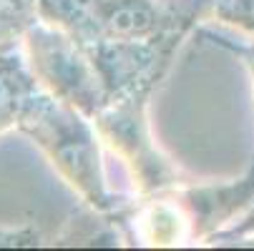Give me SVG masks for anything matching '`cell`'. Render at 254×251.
I'll return each mask as SVG.
<instances>
[{
  "label": "cell",
  "mask_w": 254,
  "mask_h": 251,
  "mask_svg": "<svg viewBox=\"0 0 254 251\" xmlns=\"http://www.w3.org/2000/svg\"><path fill=\"white\" fill-rule=\"evenodd\" d=\"M35 146L51 158L56 171L65 178L88 208H96L121 221L126 203L106 184L103 161L98 151V131L78 108L58 100L38 88L23 105L15 123Z\"/></svg>",
  "instance_id": "cell-1"
},
{
  "label": "cell",
  "mask_w": 254,
  "mask_h": 251,
  "mask_svg": "<svg viewBox=\"0 0 254 251\" xmlns=\"http://www.w3.org/2000/svg\"><path fill=\"white\" fill-rule=\"evenodd\" d=\"M38 88L23 50H18L15 43L0 46V133L18 123L25 100Z\"/></svg>",
  "instance_id": "cell-6"
},
{
  "label": "cell",
  "mask_w": 254,
  "mask_h": 251,
  "mask_svg": "<svg viewBox=\"0 0 254 251\" xmlns=\"http://www.w3.org/2000/svg\"><path fill=\"white\" fill-rule=\"evenodd\" d=\"M187 33V28H174L146 41H98L91 46L88 53L108 91V100L149 103Z\"/></svg>",
  "instance_id": "cell-3"
},
{
  "label": "cell",
  "mask_w": 254,
  "mask_h": 251,
  "mask_svg": "<svg viewBox=\"0 0 254 251\" xmlns=\"http://www.w3.org/2000/svg\"><path fill=\"white\" fill-rule=\"evenodd\" d=\"M41 241H43L41 231L30 226H20V229L0 226V246H41Z\"/></svg>",
  "instance_id": "cell-9"
},
{
  "label": "cell",
  "mask_w": 254,
  "mask_h": 251,
  "mask_svg": "<svg viewBox=\"0 0 254 251\" xmlns=\"http://www.w3.org/2000/svg\"><path fill=\"white\" fill-rule=\"evenodd\" d=\"M93 123L98 136L128 166L133 184L143 196L164 194L179 184L176 168L156 151L151 141L146 123V103L108 100L106 108L93 118Z\"/></svg>",
  "instance_id": "cell-4"
},
{
  "label": "cell",
  "mask_w": 254,
  "mask_h": 251,
  "mask_svg": "<svg viewBox=\"0 0 254 251\" xmlns=\"http://www.w3.org/2000/svg\"><path fill=\"white\" fill-rule=\"evenodd\" d=\"M191 226L189 213L179 199H151L136 211L121 213V229H133V239L146 241L151 246H171L187 236Z\"/></svg>",
  "instance_id": "cell-5"
},
{
  "label": "cell",
  "mask_w": 254,
  "mask_h": 251,
  "mask_svg": "<svg viewBox=\"0 0 254 251\" xmlns=\"http://www.w3.org/2000/svg\"><path fill=\"white\" fill-rule=\"evenodd\" d=\"M23 55L38 86L58 100L73 105L91 121L106 108L108 91L88 53L73 35L35 20L23 33Z\"/></svg>",
  "instance_id": "cell-2"
},
{
  "label": "cell",
  "mask_w": 254,
  "mask_h": 251,
  "mask_svg": "<svg viewBox=\"0 0 254 251\" xmlns=\"http://www.w3.org/2000/svg\"><path fill=\"white\" fill-rule=\"evenodd\" d=\"M38 20V0H0V46H13Z\"/></svg>",
  "instance_id": "cell-8"
},
{
  "label": "cell",
  "mask_w": 254,
  "mask_h": 251,
  "mask_svg": "<svg viewBox=\"0 0 254 251\" xmlns=\"http://www.w3.org/2000/svg\"><path fill=\"white\" fill-rule=\"evenodd\" d=\"M38 20L65 30L86 48L98 43L96 0H38Z\"/></svg>",
  "instance_id": "cell-7"
},
{
  "label": "cell",
  "mask_w": 254,
  "mask_h": 251,
  "mask_svg": "<svg viewBox=\"0 0 254 251\" xmlns=\"http://www.w3.org/2000/svg\"><path fill=\"white\" fill-rule=\"evenodd\" d=\"M249 28H254V23H249Z\"/></svg>",
  "instance_id": "cell-10"
}]
</instances>
